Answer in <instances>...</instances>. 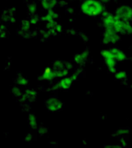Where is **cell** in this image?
Segmentation results:
<instances>
[{"instance_id": "cell-1", "label": "cell", "mask_w": 132, "mask_h": 148, "mask_svg": "<svg viewBox=\"0 0 132 148\" xmlns=\"http://www.w3.org/2000/svg\"><path fill=\"white\" fill-rule=\"evenodd\" d=\"M103 15V25L105 29L112 30L118 34L123 35H131L132 25L129 22H125L116 15H113L109 12L104 11Z\"/></svg>"}, {"instance_id": "cell-2", "label": "cell", "mask_w": 132, "mask_h": 148, "mask_svg": "<svg viewBox=\"0 0 132 148\" xmlns=\"http://www.w3.org/2000/svg\"><path fill=\"white\" fill-rule=\"evenodd\" d=\"M80 10L88 16H97L105 11V5L99 0H85L80 5Z\"/></svg>"}, {"instance_id": "cell-3", "label": "cell", "mask_w": 132, "mask_h": 148, "mask_svg": "<svg viewBox=\"0 0 132 148\" xmlns=\"http://www.w3.org/2000/svg\"><path fill=\"white\" fill-rule=\"evenodd\" d=\"M101 56H103V59L105 61V63L107 67V69L111 73H116L117 72V60L112 54L110 49H104L101 51Z\"/></svg>"}, {"instance_id": "cell-4", "label": "cell", "mask_w": 132, "mask_h": 148, "mask_svg": "<svg viewBox=\"0 0 132 148\" xmlns=\"http://www.w3.org/2000/svg\"><path fill=\"white\" fill-rule=\"evenodd\" d=\"M115 15L125 22L132 21V8L128 5H122L116 10Z\"/></svg>"}, {"instance_id": "cell-5", "label": "cell", "mask_w": 132, "mask_h": 148, "mask_svg": "<svg viewBox=\"0 0 132 148\" xmlns=\"http://www.w3.org/2000/svg\"><path fill=\"white\" fill-rule=\"evenodd\" d=\"M121 40L120 34H118L112 30L105 29L103 36V42L105 44H116Z\"/></svg>"}, {"instance_id": "cell-6", "label": "cell", "mask_w": 132, "mask_h": 148, "mask_svg": "<svg viewBox=\"0 0 132 148\" xmlns=\"http://www.w3.org/2000/svg\"><path fill=\"white\" fill-rule=\"evenodd\" d=\"M46 108L48 110L52 111V112H56L59 111L60 109H61L63 104L61 102V101L58 98L55 97H51L49 98L47 101H46Z\"/></svg>"}, {"instance_id": "cell-7", "label": "cell", "mask_w": 132, "mask_h": 148, "mask_svg": "<svg viewBox=\"0 0 132 148\" xmlns=\"http://www.w3.org/2000/svg\"><path fill=\"white\" fill-rule=\"evenodd\" d=\"M75 79H76L75 75L73 76H70V77L64 76L58 82V83L56 84V88H61V89H68V88H70V87L72 86V84Z\"/></svg>"}, {"instance_id": "cell-8", "label": "cell", "mask_w": 132, "mask_h": 148, "mask_svg": "<svg viewBox=\"0 0 132 148\" xmlns=\"http://www.w3.org/2000/svg\"><path fill=\"white\" fill-rule=\"evenodd\" d=\"M110 50L112 54L113 55V56L115 57V59L117 60V62H124L127 60V55L122 49L114 47V48H112Z\"/></svg>"}, {"instance_id": "cell-9", "label": "cell", "mask_w": 132, "mask_h": 148, "mask_svg": "<svg viewBox=\"0 0 132 148\" xmlns=\"http://www.w3.org/2000/svg\"><path fill=\"white\" fill-rule=\"evenodd\" d=\"M41 80L42 81H52V80H54L56 77V75H55V72L53 69H47L43 73L42 75H41Z\"/></svg>"}, {"instance_id": "cell-10", "label": "cell", "mask_w": 132, "mask_h": 148, "mask_svg": "<svg viewBox=\"0 0 132 148\" xmlns=\"http://www.w3.org/2000/svg\"><path fill=\"white\" fill-rule=\"evenodd\" d=\"M42 7L46 10H53L57 4V0H41Z\"/></svg>"}, {"instance_id": "cell-11", "label": "cell", "mask_w": 132, "mask_h": 148, "mask_svg": "<svg viewBox=\"0 0 132 148\" xmlns=\"http://www.w3.org/2000/svg\"><path fill=\"white\" fill-rule=\"evenodd\" d=\"M56 18H58V14L55 13L53 10H48V12L45 16H43L42 20L47 23H49V22L54 21Z\"/></svg>"}, {"instance_id": "cell-12", "label": "cell", "mask_w": 132, "mask_h": 148, "mask_svg": "<svg viewBox=\"0 0 132 148\" xmlns=\"http://www.w3.org/2000/svg\"><path fill=\"white\" fill-rule=\"evenodd\" d=\"M87 56H88V53L87 52H83V53H80V54H77L75 56H74V61L76 63L78 64H82L84 63L86 59H87Z\"/></svg>"}, {"instance_id": "cell-13", "label": "cell", "mask_w": 132, "mask_h": 148, "mask_svg": "<svg viewBox=\"0 0 132 148\" xmlns=\"http://www.w3.org/2000/svg\"><path fill=\"white\" fill-rule=\"evenodd\" d=\"M29 126H30L33 129H35V128L37 127L36 118H35V116L34 114H29Z\"/></svg>"}, {"instance_id": "cell-14", "label": "cell", "mask_w": 132, "mask_h": 148, "mask_svg": "<svg viewBox=\"0 0 132 148\" xmlns=\"http://www.w3.org/2000/svg\"><path fill=\"white\" fill-rule=\"evenodd\" d=\"M115 78L117 80H125L127 78V74L125 71H118L115 74Z\"/></svg>"}, {"instance_id": "cell-15", "label": "cell", "mask_w": 132, "mask_h": 148, "mask_svg": "<svg viewBox=\"0 0 132 148\" xmlns=\"http://www.w3.org/2000/svg\"><path fill=\"white\" fill-rule=\"evenodd\" d=\"M16 83H17L18 85H20V86H25V85L28 84V81H27V79L24 78V77H19V78H17V80H16Z\"/></svg>"}, {"instance_id": "cell-16", "label": "cell", "mask_w": 132, "mask_h": 148, "mask_svg": "<svg viewBox=\"0 0 132 148\" xmlns=\"http://www.w3.org/2000/svg\"><path fill=\"white\" fill-rule=\"evenodd\" d=\"M29 9V10H30L32 13H34V12L35 11V10H36V5H35V3H30Z\"/></svg>"}, {"instance_id": "cell-17", "label": "cell", "mask_w": 132, "mask_h": 148, "mask_svg": "<svg viewBox=\"0 0 132 148\" xmlns=\"http://www.w3.org/2000/svg\"><path fill=\"white\" fill-rule=\"evenodd\" d=\"M99 1H101L103 3H109L111 0H99Z\"/></svg>"}, {"instance_id": "cell-18", "label": "cell", "mask_w": 132, "mask_h": 148, "mask_svg": "<svg viewBox=\"0 0 132 148\" xmlns=\"http://www.w3.org/2000/svg\"><path fill=\"white\" fill-rule=\"evenodd\" d=\"M0 36H1V30H0Z\"/></svg>"}, {"instance_id": "cell-19", "label": "cell", "mask_w": 132, "mask_h": 148, "mask_svg": "<svg viewBox=\"0 0 132 148\" xmlns=\"http://www.w3.org/2000/svg\"><path fill=\"white\" fill-rule=\"evenodd\" d=\"M40 1H41V0H40Z\"/></svg>"}]
</instances>
